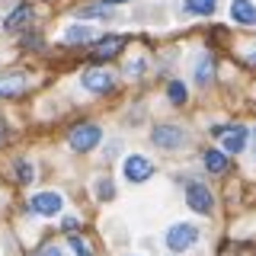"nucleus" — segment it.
<instances>
[{
    "mask_svg": "<svg viewBox=\"0 0 256 256\" xmlns=\"http://www.w3.org/2000/svg\"><path fill=\"white\" fill-rule=\"evenodd\" d=\"M4 141H6V128H4V118H0V148H4Z\"/></svg>",
    "mask_w": 256,
    "mask_h": 256,
    "instance_id": "23",
    "label": "nucleus"
},
{
    "mask_svg": "<svg viewBox=\"0 0 256 256\" xmlns=\"http://www.w3.org/2000/svg\"><path fill=\"white\" fill-rule=\"evenodd\" d=\"M198 240V230L192 228V224H173L170 230H166V246H170L173 253H182L189 250L192 244Z\"/></svg>",
    "mask_w": 256,
    "mask_h": 256,
    "instance_id": "3",
    "label": "nucleus"
},
{
    "mask_svg": "<svg viewBox=\"0 0 256 256\" xmlns=\"http://www.w3.org/2000/svg\"><path fill=\"white\" fill-rule=\"evenodd\" d=\"M106 4H125V0H106Z\"/></svg>",
    "mask_w": 256,
    "mask_h": 256,
    "instance_id": "25",
    "label": "nucleus"
},
{
    "mask_svg": "<svg viewBox=\"0 0 256 256\" xmlns=\"http://www.w3.org/2000/svg\"><path fill=\"white\" fill-rule=\"evenodd\" d=\"M61 205H64V198L58 192H38V196H32V202H29V208L36 214H58Z\"/></svg>",
    "mask_w": 256,
    "mask_h": 256,
    "instance_id": "6",
    "label": "nucleus"
},
{
    "mask_svg": "<svg viewBox=\"0 0 256 256\" xmlns=\"http://www.w3.org/2000/svg\"><path fill=\"white\" fill-rule=\"evenodd\" d=\"M253 154H256V132H253Z\"/></svg>",
    "mask_w": 256,
    "mask_h": 256,
    "instance_id": "24",
    "label": "nucleus"
},
{
    "mask_svg": "<svg viewBox=\"0 0 256 256\" xmlns=\"http://www.w3.org/2000/svg\"><path fill=\"white\" fill-rule=\"evenodd\" d=\"M150 141H154L157 148L173 150V148H182V144H186V134H182V128H176V125H157L154 134H150Z\"/></svg>",
    "mask_w": 256,
    "mask_h": 256,
    "instance_id": "5",
    "label": "nucleus"
},
{
    "mask_svg": "<svg viewBox=\"0 0 256 256\" xmlns=\"http://www.w3.org/2000/svg\"><path fill=\"white\" fill-rule=\"evenodd\" d=\"M166 96H170L173 102H186V96H189V93H186V86H182L180 80H173V84L166 86Z\"/></svg>",
    "mask_w": 256,
    "mask_h": 256,
    "instance_id": "18",
    "label": "nucleus"
},
{
    "mask_svg": "<svg viewBox=\"0 0 256 256\" xmlns=\"http://www.w3.org/2000/svg\"><path fill=\"white\" fill-rule=\"evenodd\" d=\"M90 36H93V29H86V26H68V32H64V38H68L70 45H77V42H90Z\"/></svg>",
    "mask_w": 256,
    "mask_h": 256,
    "instance_id": "16",
    "label": "nucleus"
},
{
    "mask_svg": "<svg viewBox=\"0 0 256 256\" xmlns=\"http://www.w3.org/2000/svg\"><path fill=\"white\" fill-rule=\"evenodd\" d=\"M122 48H125V38L122 36H106V38H100V42L90 48V54H93L96 61H109V58H116Z\"/></svg>",
    "mask_w": 256,
    "mask_h": 256,
    "instance_id": "7",
    "label": "nucleus"
},
{
    "mask_svg": "<svg viewBox=\"0 0 256 256\" xmlns=\"http://www.w3.org/2000/svg\"><path fill=\"white\" fill-rule=\"evenodd\" d=\"M125 180L128 182H144V180H150L154 176V164H150L144 154H132V157H125Z\"/></svg>",
    "mask_w": 256,
    "mask_h": 256,
    "instance_id": "4",
    "label": "nucleus"
},
{
    "mask_svg": "<svg viewBox=\"0 0 256 256\" xmlns=\"http://www.w3.org/2000/svg\"><path fill=\"white\" fill-rule=\"evenodd\" d=\"M112 80H116V77H112L109 70L96 68V70H86V74H84V86H86V90H93V93H109L112 90Z\"/></svg>",
    "mask_w": 256,
    "mask_h": 256,
    "instance_id": "8",
    "label": "nucleus"
},
{
    "mask_svg": "<svg viewBox=\"0 0 256 256\" xmlns=\"http://www.w3.org/2000/svg\"><path fill=\"white\" fill-rule=\"evenodd\" d=\"M16 176H20V182H32V164L20 160V164H16Z\"/></svg>",
    "mask_w": 256,
    "mask_h": 256,
    "instance_id": "21",
    "label": "nucleus"
},
{
    "mask_svg": "<svg viewBox=\"0 0 256 256\" xmlns=\"http://www.w3.org/2000/svg\"><path fill=\"white\" fill-rule=\"evenodd\" d=\"M212 77H214L212 58H208V54H202V58H198V64H196V84L205 86V84H212Z\"/></svg>",
    "mask_w": 256,
    "mask_h": 256,
    "instance_id": "13",
    "label": "nucleus"
},
{
    "mask_svg": "<svg viewBox=\"0 0 256 256\" xmlns=\"http://www.w3.org/2000/svg\"><path fill=\"white\" fill-rule=\"evenodd\" d=\"M186 13H196V16H212L214 13V0H186L182 4Z\"/></svg>",
    "mask_w": 256,
    "mask_h": 256,
    "instance_id": "15",
    "label": "nucleus"
},
{
    "mask_svg": "<svg viewBox=\"0 0 256 256\" xmlns=\"http://www.w3.org/2000/svg\"><path fill=\"white\" fill-rule=\"evenodd\" d=\"M253 64H256V54H253Z\"/></svg>",
    "mask_w": 256,
    "mask_h": 256,
    "instance_id": "26",
    "label": "nucleus"
},
{
    "mask_svg": "<svg viewBox=\"0 0 256 256\" xmlns=\"http://www.w3.org/2000/svg\"><path fill=\"white\" fill-rule=\"evenodd\" d=\"M22 86H26L22 74H6L4 80H0V96H13V93H20Z\"/></svg>",
    "mask_w": 256,
    "mask_h": 256,
    "instance_id": "14",
    "label": "nucleus"
},
{
    "mask_svg": "<svg viewBox=\"0 0 256 256\" xmlns=\"http://www.w3.org/2000/svg\"><path fill=\"white\" fill-rule=\"evenodd\" d=\"M36 256H61V250H58V246H42Z\"/></svg>",
    "mask_w": 256,
    "mask_h": 256,
    "instance_id": "22",
    "label": "nucleus"
},
{
    "mask_svg": "<svg viewBox=\"0 0 256 256\" xmlns=\"http://www.w3.org/2000/svg\"><path fill=\"white\" fill-rule=\"evenodd\" d=\"M106 13H112L109 4H90V6H84V10H80L84 20H90V16H106Z\"/></svg>",
    "mask_w": 256,
    "mask_h": 256,
    "instance_id": "17",
    "label": "nucleus"
},
{
    "mask_svg": "<svg viewBox=\"0 0 256 256\" xmlns=\"http://www.w3.org/2000/svg\"><path fill=\"white\" fill-rule=\"evenodd\" d=\"M186 202L192 212H198V214H208L214 208V196L208 192L205 182H196V180H189L186 182Z\"/></svg>",
    "mask_w": 256,
    "mask_h": 256,
    "instance_id": "1",
    "label": "nucleus"
},
{
    "mask_svg": "<svg viewBox=\"0 0 256 256\" xmlns=\"http://www.w3.org/2000/svg\"><path fill=\"white\" fill-rule=\"evenodd\" d=\"M29 20H32V6H29V4H22L20 10H13V13L4 20V29H20L22 22H29Z\"/></svg>",
    "mask_w": 256,
    "mask_h": 256,
    "instance_id": "12",
    "label": "nucleus"
},
{
    "mask_svg": "<svg viewBox=\"0 0 256 256\" xmlns=\"http://www.w3.org/2000/svg\"><path fill=\"white\" fill-rule=\"evenodd\" d=\"M202 160H205L208 173H224V170H228V157H224V150H205Z\"/></svg>",
    "mask_w": 256,
    "mask_h": 256,
    "instance_id": "11",
    "label": "nucleus"
},
{
    "mask_svg": "<svg viewBox=\"0 0 256 256\" xmlns=\"http://www.w3.org/2000/svg\"><path fill=\"white\" fill-rule=\"evenodd\" d=\"M68 244H70V250H74V256H93V250L86 246V240H80L77 234H70Z\"/></svg>",
    "mask_w": 256,
    "mask_h": 256,
    "instance_id": "19",
    "label": "nucleus"
},
{
    "mask_svg": "<svg viewBox=\"0 0 256 256\" xmlns=\"http://www.w3.org/2000/svg\"><path fill=\"white\" fill-rule=\"evenodd\" d=\"M230 20L244 22V26H253L256 22V4L253 0H234L230 4Z\"/></svg>",
    "mask_w": 256,
    "mask_h": 256,
    "instance_id": "9",
    "label": "nucleus"
},
{
    "mask_svg": "<svg viewBox=\"0 0 256 256\" xmlns=\"http://www.w3.org/2000/svg\"><path fill=\"white\" fill-rule=\"evenodd\" d=\"M100 138H102V132H100V125H93V122H84V125L70 128V148L74 150H93L96 144H100Z\"/></svg>",
    "mask_w": 256,
    "mask_h": 256,
    "instance_id": "2",
    "label": "nucleus"
},
{
    "mask_svg": "<svg viewBox=\"0 0 256 256\" xmlns=\"http://www.w3.org/2000/svg\"><path fill=\"white\" fill-rule=\"evenodd\" d=\"M224 150L228 154H240L244 150V144H246V128L244 125H234V128H224Z\"/></svg>",
    "mask_w": 256,
    "mask_h": 256,
    "instance_id": "10",
    "label": "nucleus"
},
{
    "mask_svg": "<svg viewBox=\"0 0 256 256\" xmlns=\"http://www.w3.org/2000/svg\"><path fill=\"white\" fill-rule=\"evenodd\" d=\"M96 196L100 198H112L116 196V189H112V180L106 176V180H96Z\"/></svg>",
    "mask_w": 256,
    "mask_h": 256,
    "instance_id": "20",
    "label": "nucleus"
}]
</instances>
